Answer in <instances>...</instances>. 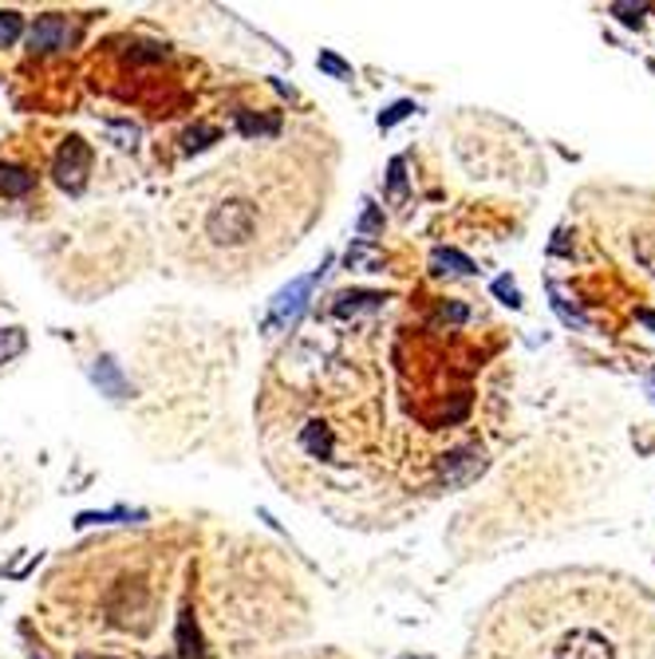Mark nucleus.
<instances>
[{
  "label": "nucleus",
  "mask_w": 655,
  "mask_h": 659,
  "mask_svg": "<svg viewBox=\"0 0 655 659\" xmlns=\"http://www.w3.org/2000/svg\"><path fill=\"white\" fill-rule=\"evenodd\" d=\"M466 659H655V593L616 569H552L494 604Z\"/></svg>",
  "instance_id": "obj_1"
},
{
  "label": "nucleus",
  "mask_w": 655,
  "mask_h": 659,
  "mask_svg": "<svg viewBox=\"0 0 655 659\" xmlns=\"http://www.w3.org/2000/svg\"><path fill=\"white\" fill-rule=\"evenodd\" d=\"M206 234H210V241H214V246H225V249L245 246V241L257 234V209L249 206L245 198L217 202V206L210 209V217H206Z\"/></svg>",
  "instance_id": "obj_2"
},
{
  "label": "nucleus",
  "mask_w": 655,
  "mask_h": 659,
  "mask_svg": "<svg viewBox=\"0 0 655 659\" xmlns=\"http://www.w3.org/2000/svg\"><path fill=\"white\" fill-rule=\"evenodd\" d=\"M52 174H56V182L67 190V194H79L87 174H92V147H87L84 139H67L64 147H60Z\"/></svg>",
  "instance_id": "obj_3"
},
{
  "label": "nucleus",
  "mask_w": 655,
  "mask_h": 659,
  "mask_svg": "<svg viewBox=\"0 0 655 659\" xmlns=\"http://www.w3.org/2000/svg\"><path fill=\"white\" fill-rule=\"evenodd\" d=\"M67 40H72V24H67V17H60V12L40 17L36 29L29 32L32 52H60V47H67Z\"/></svg>",
  "instance_id": "obj_4"
},
{
  "label": "nucleus",
  "mask_w": 655,
  "mask_h": 659,
  "mask_svg": "<svg viewBox=\"0 0 655 659\" xmlns=\"http://www.w3.org/2000/svg\"><path fill=\"white\" fill-rule=\"evenodd\" d=\"M316 281H320V273H309V277H300V281H292L289 289H284L281 296H277V304H272L269 328H272V324L289 321L292 312H297L300 304H304V296H309V292H312V284H316Z\"/></svg>",
  "instance_id": "obj_5"
},
{
  "label": "nucleus",
  "mask_w": 655,
  "mask_h": 659,
  "mask_svg": "<svg viewBox=\"0 0 655 659\" xmlns=\"http://www.w3.org/2000/svg\"><path fill=\"white\" fill-rule=\"evenodd\" d=\"M32 186H36V174H32V170L0 162V198H24Z\"/></svg>",
  "instance_id": "obj_6"
},
{
  "label": "nucleus",
  "mask_w": 655,
  "mask_h": 659,
  "mask_svg": "<svg viewBox=\"0 0 655 659\" xmlns=\"http://www.w3.org/2000/svg\"><path fill=\"white\" fill-rule=\"evenodd\" d=\"M179 656L182 659H202V636H197L194 616L190 613H182V620H179Z\"/></svg>",
  "instance_id": "obj_7"
},
{
  "label": "nucleus",
  "mask_w": 655,
  "mask_h": 659,
  "mask_svg": "<svg viewBox=\"0 0 655 659\" xmlns=\"http://www.w3.org/2000/svg\"><path fill=\"white\" fill-rule=\"evenodd\" d=\"M95 383L104 387L107 396H127V383H122V376L115 371L111 359H99V368H95Z\"/></svg>",
  "instance_id": "obj_8"
},
{
  "label": "nucleus",
  "mask_w": 655,
  "mask_h": 659,
  "mask_svg": "<svg viewBox=\"0 0 655 659\" xmlns=\"http://www.w3.org/2000/svg\"><path fill=\"white\" fill-rule=\"evenodd\" d=\"M24 332L20 328H0V364H9V359H17L20 352H24Z\"/></svg>",
  "instance_id": "obj_9"
},
{
  "label": "nucleus",
  "mask_w": 655,
  "mask_h": 659,
  "mask_svg": "<svg viewBox=\"0 0 655 659\" xmlns=\"http://www.w3.org/2000/svg\"><path fill=\"white\" fill-rule=\"evenodd\" d=\"M434 264H450V273H474V264L466 261V257H459L454 253V249H439V253H434Z\"/></svg>",
  "instance_id": "obj_10"
},
{
  "label": "nucleus",
  "mask_w": 655,
  "mask_h": 659,
  "mask_svg": "<svg viewBox=\"0 0 655 659\" xmlns=\"http://www.w3.org/2000/svg\"><path fill=\"white\" fill-rule=\"evenodd\" d=\"M20 29H24V24H20L17 12H0V47H9L12 40L20 36Z\"/></svg>",
  "instance_id": "obj_11"
},
{
  "label": "nucleus",
  "mask_w": 655,
  "mask_h": 659,
  "mask_svg": "<svg viewBox=\"0 0 655 659\" xmlns=\"http://www.w3.org/2000/svg\"><path fill=\"white\" fill-rule=\"evenodd\" d=\"M411 111H415V104H407V99H402V104H395L387 115H379V127H384V131H387V127H395V123H399V119H407V115H411Z\"/></svg>",
  "instance_id": "obj_12"
},
{
  "label": "nucleus",
  "mask_w": 655,
  "mask_h": 659,
  "mask_svg": "<svg viewBox=\"0 0 655 659\" xmlns=\"http://www.w3.org/2000/svg\"><path fill=\"white\" fill-rule=\"evenodd\" d=\"M320 67H324V72H332V76H340V79L352 76V67H347L344 60L332 56V52H324V56H320Z\"/></svg>",
  "instance_id": "obj_13"
},
{
  "label": "nucleus",
  "mask_w": 655,
  "mask_h": 659,
  "mask_svg": "<svg viewBox=\"0 0 655 659\" xmlns=\"http://www.w3.org/2000/svg\"><path fill=\"white\" fill-rule=\"evenodd\" d=\"M391 198H402V162H391Z\"/></svg>",
  "instance_id": "obj_14"
},
{
  "label": "nucleus",
  "mask_w": 655,
  "mask_h": 659,
  "mask_svg": "<svg viewBox=\"0 0 655 659\" xmlns=\"http://www.w3.org/2000/svg\"><path fill=\"white\" fill-rule=\"evenodd\" d=\"M75 659H111V656H75Z\"/></svg>",
  "instance_id": "obj_15"
},
{
  "label": "nucleus",
  "mask_w": 655,
  "mask_h": 659,
  "mask_svg": "<svg viewBox=\"0 0 655 659\" xmlns=\"http://www.w3.org/2000/svg\"><path fill=\"white\" fill-rule=\"evenodd\" d=\"M407 659H411V656H407Z\"/></svg>",
  "instance_id": "obj_16"
}]
</instances>
